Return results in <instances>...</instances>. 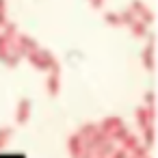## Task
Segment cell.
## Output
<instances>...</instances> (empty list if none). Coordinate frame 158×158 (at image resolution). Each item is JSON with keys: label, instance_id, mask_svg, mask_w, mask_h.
Returning a JSON list of instances; mask_svg holds the SVG:
<instances>
[{"label": "cell", "instance_id": "cell-3", "mask_svg": "<svg viewBox=\"0 0 158 158\" xmlns=\"http://www.w3.org/2000/svg\"><path fill=\"white\" fill-rule=\"evenodd\" d=\"M28 117H31V100H28V98H24V100H20V104H18L15 121H18V123H26V121H28Z\"/></svg>", "mask_w": 158, "mask_h": 158}, {"label": "cell", "instance_id": "cell-6", "mask_svg": "<svg viewBox=\"0 0 158 158\" xmlns=\"http://www.w3.org/2000/svg\"><path fill=\"white\" fill-rule=\"evenodd\" d=\"M48 93L50 95L59 93V74H50V78H48Z\"/></svg>", "mask_w": 158, "mask_h": 158}, {"label": "cell", "instance_id": "cell-9", "mask_svg": "<svg viewBox=\"0 0 158 158\" xmlns=\"http://www.w3.org/2000/svg\"><path fill=\"white\" fill-rule=\"evenodd\" d=\"M132 154H134V158H145V156H149V147L147 145H136L132 149Z\"/></svg>", "mask_w": 158, "mask_h": 158}, {"label": "cell", "instance_id": "cell-8", "mask_svg": "<svg viewBox=\"0 0 158 158\" xmlns=\"http://www.w3.org/2000/svg\"><path fill=\"white\" fill-rule=\"evenodd\" d=\"M11 134H13V130H11V128H2V130H0V147H5V145L9 143Z\"/></svg>", "mask_w": 158, "mask_h": 158}, {"label": "cell", "instance_id": "cell-11", "mask_svg": "<svg viewBox=\"0 0 158 158\" xmlns=\"http://www.w3.org/2000/svg\"><path fill=\"white\" fill-rule=\"evenodd\" d=\"M132 31H134L136 37H143V35H145V26H143L141 22H132Z\"/></svg>", "mask_w": 158, "mask_h": 158}, {"label": "cell", "instance_id": "cell-7", "mask_svg": "<svg viewBox=\"0 0 158 158\" xmlns=\"http://www.w3.org/2000/svg\"><path fill=\"white\" fill-rule=\"evenodd\" d=\"M95 130H98V126H95V123H85V126H80L78 134H80V136H82V141H85V139H89Z\"/></svg>", "mask_w": 158, "mask_h": 158}, {"label": "cell", "instance_id": "cell-2", "mask_svg": "<svg viewBox=\"0 0 158 158\" xmlns=\"http://www.w3.org/2000/svg\"><path fill=\"white\" fill-rule=\"evenodd\" d=\"M82 147H85V141H82V136H80L78 132L67 139V149H69V156H72V158H78L80 152H82Z\"/></svg>", "mask_w": 158, "mask_h": 158}, {"label": "cell", "instance_id": "cell-16", "mask_svg": "<svg viewBox=\"0 0 158 158\" xmlns=\"http://www.w3.org/2000/svg\"><path fill=\"white\" fill-rule=\"evenodd\" d=\"M145 158H149V156H145Z\"/></svg>", "mask_w": 158, "mask_h": 158}, {"label": "cell", "instance_id": "cell-15", "mask_svg": "<svg viewBox=\"0 0 158 158\" xmlns=\"http://www.w3.org/2000/svg\"><path fill=\"white\" fill-rule=\"evenodd\" d=\"M145 102H147V106H152V102H154V95H152V93H147V95H145Z\"/></svg>", "mask_w": 158, "mask_h": 158}, {"label": "cell", "instance_id": "cell-4", "mask_svg": "<svg viewBox=\"0 0 158 158\" xmlns=\"http://www.w3.org/2000/svg\"><path fill=\"white\" fill-rule=\"evenodd\" d=\"M121 123H123V121H121L119 117H106V119H104V121H102V123H100L98 128H100L102 132H106V134H110V132H113L115 128H119Z\"/></svg>", "mask_w": 158, "mask_h": 158}, {"label": "cell", "instance_id": "cell-14", "mask_svg": "<svg viewBox=\"0 0 158 158\" xmlns=\"http://www.w3.org/2000/svg\"><path fill=\"white\" fill-rule=\"evenodd\" d=\"M106 22H110V24H119V15H115V13H106Z\"/></svg>", "mask_w": 158, "mask_h": 158}, {"label": "cell", "instance_id": "cell-10", "mask_svg": "<svg viewBox=\"0 0 158 158\" xmlns=\"http://www.w3.org/2000/svg\"><path fill=\"white\" fill-rule=\"evenodd\" d=\"M143 130H145V145L152 147V145H154V126H147V128H143Z\"/></svg>", "mask_w": 158, "mask_h": 158}, {"label": "cell", "instance_id": "cell-1", "mask_svg": "<svg viewBox=\"0 0 158 158\" xmlns=\"http://www.w3.org/2000/svg\"><path fill=\"white\" fill-rule=\"evenodd\" d=\"M136 126L143 130V128H147V126H152V121H154V106H147V108H136Z\"/></svg>", "mask_w": 158, "mask_h": 158}, {"label": "cell", "instance_id": "cell-12", "mask_svg": "<svg viewBox=\"0 0 158 158\" xmlns=\"http://www.w3.org/2000/svg\"><path fill=\"white\" fill-rule=\"evenodd\" d=\"M143 59H145V65H147V69H152V67H154V63H152V44H149V48L145 50V56H143Z\"/></svg>", "mask_w": 158, "mask_h": 158}, {"label": "cell", "instance_id": "cell-5", "mask_svg": "<svg viewBox=\"0 0 158 158\" xmlns=\"http://www.w3.org/2000/svg\"><path fill=\"white\" fill-rule=\"evenodd\" d=\"M121 143H123V149H126V152H132V149H134V147L139 145V136H136V134H130V132H128V134H126V136L121 139Z\"/></svg>", "mask_w": 158, "mask_h": 158}, {"label": "cell", "instance_id": "cell-13", "mask_svg": "<svg viewBox=\"0 0 158 158\" xmlns=\"http://www.w3.org/2000/svg\"><path fill=\"white\" fill-rule=\"evenodd\" d=\"M108 158H128V152H126L123 147H119V149H113V154H110Z\"/></svg>", "mask_w": 158, "mask_h": 158}]
</instances>
